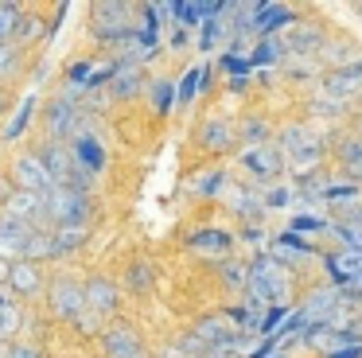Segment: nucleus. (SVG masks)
Segmentation results:
<instances>
[{"instance_id":"obj_12","label":"nucleus","mask_w":362,"mask_h":358,"mask_svg":"<svg viewBox=\"0 0 362 358\" xmlns=\"http://www.w3.org/2000/svg\"><path fill=\"white\" fill-rule=\"evenodd\" d=\"M242 163H245V171L250 175H257V179H265V183H273V179H281L284 175V156H281V148L276 144H253L250 152L242 156Z\"/></svg>"},{"instance_id":"obj_36","label":"nucleus","mask_w":362,"mask_h":358,"mask_svg":"<svg viewBox=\"0 0 362 358\" xmlns=\"http://www.w3.org/2000/svg\"><path fill=\"white\" fill-rule=\"evenodd\" d=\"M226 187V171H206V179H199V195H218Z\"/></svg>"},{"instance_id":"obj_45","label":"nucleus","mask_w":362,"mask_h":358,"mask_svg":"<svg viewBox=\"0 0 362 358\" xmlns=\"http://www.w3.org/2000/svg\"><path fill=\"white\" fill-rule=\"evenodd\" d=\"M358 331H362V323H358Z\"/></svg>"},{"instance_id":"obj_7","label":"nucleus","mask_w":362,"mask_h":358,"mask_svg":"<svg viewBox=\"0 0 362 358\" xmlns=\"http://www.w3.org/2000/svg\"><path fill=\"white\" fill-rule=\"evenodd\" d=\"M4 218H12V222L28 226V230H51L47 226V207H43L40 195H28V191H16L12 187L8 195H4Z\"/></svg>"},{"instance_id":"obj_16","label":"nucleus","mask_w":362,"mask_h":358,"mask_svg":"<svg viewBox=\"0 0 362 358\" xmlns=\"http://www.w3.org/2000/svg\"><path fill=\"white\" fill-rule=\"evenodd\" d=\"M47 129H51V140H63V137H78L82 129V109L71 105V101H55L47 113Z\"/></svg>"},{"instance_id":"obj_38","label":"nucleus","mask_w":362,"mask_h":358,"mask_svg":"<svg viewBox=\"0 0 362 358\" xmlns=\"http://www.w3.org/2000/svg\"><path fill=\"white\" fill-rule=\"evenodd\" d=\"M4 358H43V350L32 347V342H12V347L4 350Z\"/></svg>"},{"instance_id":"obj_44","label":"nucleus","mask_w":362,"mask_h":358,"mask_svg":"<svg viewBox=\"0 0 362 358\" xmlns=\"http://www.w3.org/2000/svg\"><path fill=\"white\" fill-rule=\"evenodd\" d=\"M0 358H4V342H0Z\"/></svg>"},{"instance_id":"obj_30","label":"nucleus","mask_w":362,"mask_h":358,"mask_svg":"<svg viewBox=\"0 0 362 358\" xmlns=\"http://www.w3.org/2000/svg\"><path fill=\"white\" fill-rule=\"evenodd\" d=\"M20 23H24V12H20L16 4H0V43L16 35Z\"/></svg>"},{"instance_id":"obj_42","label":"nucleus","mask_w":362,"mask_h":358,"mask_svg":"<svg viewBox=\"0 0 362 358\" xmlns=\"http://www.w3.org/2000/svg\"><path fill=\"white\" fill-rule=\"evenodd\" d=\"M245 137L257 140V144H265V125H261V121H250V125H245Z\"/></svg>"},{"instance_id":"obj_10","label":"nucleus","mask_w":362,"mask_h":358,"mask_svg":"<svg viewBox=\"0 0 362 358\" xmlns=\"http://www.w3.org/2000/svg\"><path fill=\"white\" fill-rule=\"evenodd\" d=\"M102 350H105V358H148L141 335H136L129 323L105 327V331H102Z\"/></svg>"},{"instance_id":"obj_20","label":"nucleus","mask_w":362,"mask_h":358,"mask_svg":"<svg viewBox=\"0 0 362 358\" xmlns=\"http://www.w3.org/2000/svg\"><path fill=\"white\" fill-rule=\"evenodd\" d=\"M199 144L211 148V152H226V148L238 144V132L230 121H218V117H214V121H206L203 129H199Z\"/></svg>"},{"instance_id":"obj_31","label":"nucleus","mask_w":362,"mask_h":358,"mask_svg":"<svg viewBox=\"0 0 362 358\" xmlns=\"http://www.w3.org/2000/svg\"><path fill=\"white\" fill-rule=\"evenodd\" d=\"M222 31H226V20H218V16H211V20H203V35H199V51H214L222 39Z\"/></svg>"},{"instance_id":"obj_11","label":"nucleus","mask_w":362,"mask_h":358,"mask_svg":"<svg viewBox=\"0 0 362 358\" xmlns=\"http://www.w3.org/2000/svg\"><path fill=\"white\" fill-rule=\"evenodd\" d=\"M47 300H51V311H55L59 319H71V323L82 316V311H86V296H82V284H78V280H66V277H59L55 284H51Z\"/></svg>"},{"instance_id":"obj_34","label":"nucleus","mask_w":362,"mask_h":358,"mask_svg":"<svg viewBox=\"0 0 362 358\" xmlns=\"http://www.w3.org/2000/svg\"><path fill=\"white\" fill-rule=\"evenodd\" d=\"M16 70H20V51L8 47V43H0V78L16 74Z\"/></svg>"},{"instance_id":"obj_46","label":"nucleus","mask_w":362,"mask_h":358,"mask_svg":"<svg viewBox=\"0 0 362 358\" xmlns=\"http://www.w3.org/2000/svg\"><path fill=\"white\" fill-rule=\"evenodd\" d=\"M358 98H362V93H358Z\"/></svg>"},{"instance_id":"obj_41","label":"nucleus","mask_w":362,"mask_h":358,"mask_svg":"<svg viewBox=\"0 0 362 358\" xmlns=\"http://www.w3.org/2000/svg\"><path fill=\"white\" fill-rule=\"evenodd\" d=\"M234 210H238V214H253V207H250V191H245V187H242V191H234Z\"/></svg>"},{"instance_id":"obj_29","label":"nucleus","mask_w":362,"mask_h":358,"mask_svg":"<svg viewBox=\"0 0 362 358\" xmlns=\"http://www.w3.org/2000/svg\"><path fill=\"white\" fill-rule=\"evenodd\" d=\"M284 54V47H281V39H257V47H253V54H250V67H273L276 59Z\"/></svg>"},{"instance_id":"obj_22","label":"nucleus","mask_w":362,"mask_h":358,"mask_svg":"<svg viewBox=\"0 0 362 358\" xmlns=\"http://www.w3.org/2000/svg\"><path fill=\"white\" fill-rule=\"evenodd\" d=\"M191 249H199V253H230L234 249V238H230L226 230H195L187 238Z\"/></svg>"},{"instance_id":"obj_21","label":"nucleus","mask_w":362,"mask_h":358,"mask_svg":"<svg viewBox=\"0 0 362 358\" xmlns=\"http://www.w3.org/2000/svg\"><path fill=\"white\" fill-rule=\"evenodd\" d=\"M281 47H284V51H300V54L320 51V47H323V31L312 28V23H292L288 35L281 39Z\"/></svg>"},{"instance_id":"obj_43","label":"nucleus","mask_w":362,"mask_h":358,"mask_svg":"<svg viewBox=\"0 0 362 358\" xmlns=\"http://www.w3.org/2000/svg\"><path fill=\"white\" fill-rule=\"evenodd\" d=\"M327 358H362V342H358V347H343V350H331Z\"/></svg>"},{"instance_id":"obj_23","label":"nucleus","mask_w":362,"mask_h":358,"mask_svg":"<svg viewBox=\"0 0 362 358\" xmlns=\"http://www.w3.org/2000/svg\"><path fill=\"white\" fill-rule=\"evenodd\" d=\"M86 241V226H63V230H51V257H63L82 249Z\"/></svg>"},{"instance_id":"obj_32","label":"nucleus","mask_w":362,"mask_h":358,"mask_svg":"<svg viewBox=\"0 0 362 358\" xmlns=\"http://www.w3.org/2000/svg\"><path fill=\"white\" fill-rule=\"evenodd\" d=\"M152 277H156V272H152L148 261L129 265V288H133V292H144V288H152Z\"/></svg>"},{"instance_id":"obj_40","label":"nucleus","mask_w":362,"mask_h":358,"mask_svg":"<svg viewBox=\"0 0 362 358\" xmlns=\"http://www.w3.org/2000/svg\"><path fill=\"white\" fill-rule=\"evenodd\" d=\"M90 74H94V67H90V62H74V67L66 70V78H71L74 86H86V82H90Z\"/></svg>"},{"instance_id":"obj_17","label":"nucleus","mask_w":362,"mask_h":358,"mask_svg":"<svg viewBox=\"0 0 362 358\" xmlns=\"http://www.w3.org/2000/svg\"><path fill=\"white\" fill-rule=\"evenodd\" d=\"M71 152H74V160H78L90 175H98V171L105 168V148H102V140H98L94 132H78L74 144H71Z\"/></svg>"},{"instance_id":"obj_33","label":"nucleus","mask_w":362,"mask_h":358,"mask_svg":"<svg viewBox=\"0 0 362 358\" xmlns=\"http://www.w3.org/2000/svg\"><path fill=\"white\" fill-rule=\"evenodd\" d=\"M284 316H288V308H284V304H276V308H269L265 316H261L257 331H261V335H276V327L284 323Z\"/></svg>"},{"instance_id":"obj_27","label":"nucleus","mask_w":362,"mask_h":358,"mask_svg":"<svg viewBox=\"0 0 362 358\" xmlns=\"http://www.w3.org/2000/svg\"><path fill=\"white\" fill-rule=\"evenodd\" d=\"M199 90H203V67H191L187 74L180 78V86H175V101H183V105H191Z\"/></svg>"},{"instance_id":"obj_35","label":"nucleus","mask_w":362,"mask_h":358,"mask_svg":"<svg viewBox=\"0 0 362 358\" xmlns=\"http://www.w3.org/2000/svg\"><path fill=\"white\" fill-rule=\"evenodd\" d=\"M315 230H327V222H323V218H312V214L292 218V233H315Z\"/></svg>"},{"instance_id":"obj_1","label":"nucleus","mask_w":362,"mask_h":358,"mask_svg":"<svg viewBox=\"0 0 362 358\" xmlns=\"http://www.w3.org/2000/svg\"><path fill=\"white\" fill-rule=\"evenodd\" d=\"M35 156L43 160V168H47V175L55 179V187H66V191L90 195V187H94V175H90V171L82 168L78 160H74L71 144H63V140H47V144H43Z\"/></svg>"},{"instance_id":"obj_9","label":"nucleus","mask_w":362,"mask_h":358,"mask_svg":"<svg viewBox=\"0 0 362 358\" xmlns=\"http://www.w3.org/2000/svg\"><path fill=\"white\" fill-rule=\"evenodd\" d=\"M292 23H296V12L288 4H250V31L261 39H276V31Z\"/></svg>"},{"instance_id":"obj_25","label":"nucleus","mask_w":362,"mask_h":358,"mask_svg":"<svg viewBox=\"0 0 362 358\" xmlns=\"http://www.w3.org/2000/svg\"><path fill=\"white\" fill-rule=\"evenodd\" d=\"M32 113H35V93H28V98L20 101L16 117L4 125V140H20V137H24V129H28V121H32Z\"/></svg>"},{"instance_id":"obj_5","label":"nucleus","mask_w":362,"mask_h":358,"mask_svg":"<svg viewBox=\"0 0 362 358\" xmlns=\"http://www.w3.org/2000/svg\"><path fill=\"white\" fill-rule=\"evenodd\" d=\"M94 35L102 39V43H125V39H136L133 8L121 4V0H102V4H94Z\"/></svg>"},{"instance_id":"obj_8","label":"nucleus","mask_w":362,"mask_h":358,"mask_svg":"<svg viewBox=\"0 0 362 358\" xmlns=\"http://www.w3.org/2000/svg\"><path fill=\"white\" fill-rule=\"evenodd\" d=\"M12 183H16V191L40 195V199L55 191V179L47 175V168H43V160L35 152H24L12 160Z\"/></svg>"},{"instance_id":"obj_26","label":"nucleus","mask_w":362,"mask_h":358,"mask_svg":"<svg viewBox=\"0 0 362 358\" xmlns=\"http://www.w3.org/2000/svg\"><path fill=\"white\" fill-rule=\"evenodd\" d=\"M339 160H343V168L351 171L354 179H362V137H351L339 144Z\"/></svg>"},{"instance_id":"obj_39","label":"nucleus","mask_w":362,"mask_h":358,"mask_svg":"<svg viewBox=\"0 0 362 358\" xmlns=\"http://www.w3.org/2000/svg\"><path fill=\"white\" fill-rule=\"evenodd\" d=\"M222 277H226V284H242V288H245V280H250V269H245V265H234V261H230L226 269H222Z\"/></svg>"},{"instance_id":"obj_14","label":"nucleus","mask_w":362,"mask_h":358,"mask_svg":"<svg viewBox=\"0 0 362 358\" xmlns=\"http://www.w3.org/2000/svg\"><path fill=\"white\" fill-rule=\"evenodd\" d=\"M323 93H331V98H339V101H351L354 93H362V59L331 70L327 82H323Z\"/></svg>"},{"instance_id":"obj_19","label":"nucleus","mask_w":362,"mask_h":358,"mask_svg":"<svg viewBox=\"0 0 362 358\" xmlns=\"http://www.w3.org/2000/svg\"><path fill=\"white\" fill-rule=\"evenodd\" d=\"M28 226L12 222V218L0 214V257L8 261V257H16V261H24V246H28Z\"/></svg>"},{"instance_id":"obj_3","label":"nucleus","mask_w":362,"mask_h":358,"mask_svg":"<svg viewBox=\"0 0 362 358\" xmlns=\"http://www.w3.org/2000/svg\"><path fill=\"white\" fill-rule=\"evenodd\" d=\"M323 269H327V280L339 288V296L354 304L351 296L362 292V249H335V253L323 257Z\"/></svg>"},{"instance_id":"obj_13","label":"nucleus","mask_w":362,"mask_h":358,"mask_svg":"<svg viewBox=\"0 0 362 358\" xmlns=\"http://www.w3.org/2000/svg\"><path fill=\"white\" fill-rule=\"evenodd\" d=\"M82 296H86V311H94L98 319L113 316V311L121 308V292L110 277H90L86 284H82Z\"/></svg>"},{"instance_id":"obj_37","label":"nucleus","mask_w":362,"mask_h":358,"mask_svg":"<svg viewBox=\"0 0 362 358\" xmlns=\"http://www.w3.org/2000/svg\"><path fill=\"white\" fill-rule=\"evenodd\" d=\"M288 199H292L288 187H273V191H269L261 202H265V210H284V207H288Z\"/></svg>"},{"instance_id":"obj_47","label":"nucleus","mask_w":362,"mask_h":358,"mask_svg":"<svg viewBox=\"0 0 362 358\" xmlns=\"http://www.w3.org/2000/svg\"><path fill=\"white\" fill-rule=\"evenodd\" d=\"M358 132H362V129H358Z\"/></svg>"},{"instance_id":"obj_4","label":"nucleus","mask_w":362,"mask_h":358,"mask_svg":"<svg viewBox=\"0 0 362 358\" xmlns=\"http://www.w3.org/2000/svg\"><path fill=\"white\" fill-rule=\"evenodd\" d=\"M43 207H47V226H51V230H63V226H86L90 195L55 187L51 195H43Z\"/></svg>"},{"instance_id":"obj_15","label":"nucleus","mask_w":362,"mask_h":358,"mask_svg":"<svg viewBox=\"0 0 362 358\" xmlns=\"http://www.w3.org/2000/svg\"><path fill=\"white\" fill-rule=\"evenodd\" d=\"M8 288L16 296H28V300H32V296H40L43 292V272H40V265L35 261H12L8 265Z\"/></svg>"},{"instance_id":"obj_28","label":"nucleus","mask_w":362,"mask_h":358,"mask_svg":"<svg viewBox=\"0 0 362 358\" xmlns=\"http://www.w3.org/2000/svg\"><path fill=\"white\" fill-rule=\"evenodd\" d=\"M152 105H156L160 117L172 113V105H175V82L172 78H156V82H152Z\"/></svg>"},{"instance_id":"obj_6","label":"nucleus","mask_w":362,"mask_h":358,"mask_svg":"<svg viewBox=\"0 0 362 358\" xmlns=\"http://www.w3.org/2000/svg\"><path fill=\"white\" fill-rule=\"evenodd\" d=\"M281 156L284 160H292L296 168H315V163L323 160V144H320V137H312V132L304 129V125H288V129L281 132Z\"/></svg>"},{"instance_id":"obj_24","label":"nucleus","mask_w":362,"mask_h":358,"mask_svg":"<svg viewBox=\"0 0 362 358\" xmlns=\"http://www.w3.org/2000/svg\"><path fill=\"white\" fill-rule=\"evenodd\" d=\"M141 82H144L141 70L121 62L117 74H113V93H117V98H136V93H141Z\"/></svg>"},{"instance_id":"obj_2","label":"nucleus","mask_w":362,"mask_h":358,"mask_svg":"<svg viewBox=\"0 0 362 358\" xmlns=\"http://www.w3.org/2000/svg\"><path fill=\"white\" fill-rule=\"evenodd\" d=\"M245 292H250V304H281L288 300V277L284 269L273 261L269 253H261L257 261L250 265V280H245Z\"/></svg>"},{"instance_id":"obj_18","label":"nucleus","mask_w":362,"mask_h":358,"mask_svg":"<svg viewBox=\"0 0 362 358\" xmlns=\"http://www.w3.org/2000/svg\"><path fill=\"white\" fill-rule=\"evenodd\" d=\"M269 257H273V261L276 265H300V261H308V257H315V249H312V241H304V238H296V233H281V238H276L273 241V253H269Z\"/></svg>"}]
</instances>
